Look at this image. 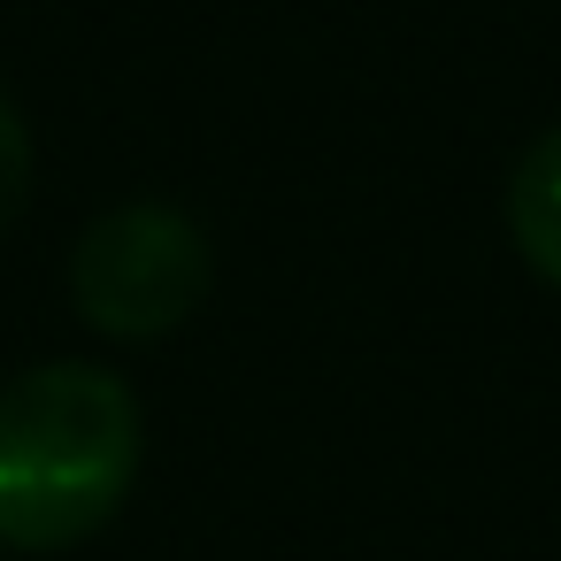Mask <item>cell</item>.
Instances as JSON below:
<instances>
[{
  "instance_id": "1",
  "label": "cell",
  "mask_w": 561,
  "mask_h": 561,
  "mask_svg": "<svg viewBox=\"0 0 561 561\" xmlns=\"http://www.w3.org/2000/svg\"><path fill=\"white\" fill-rule=\"evenodd\" d=\"M139 400L116 369L39 362L0 385V546L62 553L93 538L139 477Z\"/></svg>"
},
{
  "instance_id": "2",
  "label": "cell",
  "mask_w": 561,
  "mask_h": 561,
  "mask_svg": "<svg viewBox=\"0 0 561 561\" xmlns=\"http://www.w3.org/2000/svg\"><path fill=\"white\" fill-rule=\"evenodd\" d=\"M208 239L170 201H124L108 208L78 254H70V300L108 339H162L208 300Z\"/></svg>"
},
{
  "instance_id": "3",
  "label": "cell",
  "mask_w": 561,
  "mask_h": 561,
  "mask_svg": "<svg viewBox=\"0 0 561 561\" xmlns=\"http://www.w3.org/2000/svg\"><path fill=\"white\" fill-rule=\"evenodd\" d=\"M507 231H515L523 262L546 285H561V131H546L515 162V178H507Z\"/></svg>"
},
{
  "instance_id": "4",
  "label": "cell",
  "mask_w": 561,
  "mask_h": 561,
  "mask_svg": "<svg viewBox=\"0 0 561 561\" xmlns=\"http://www.w3.org/2000/svg\"><path fill=\"white\" fill-rule=\"evenodd\" d=\"M24 193H32V131H24L16 101L0 93V231L24 216Z\"/></svg>"
}]
</instances>
